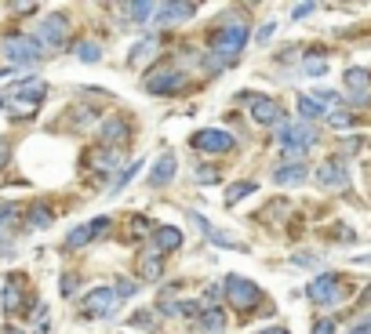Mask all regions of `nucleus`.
<instances>
[{"label":"nucleus","instance_id":"obj_23","mask_svg":"<svg viewBox=\"0 0 371 334\" xmlns=\"http://www.w3.org/2000/svg\"><path fill=\"white\" fill-rule=\"evenodd\" d=\"M22 309V294H19V276H11V284L4 291V313H19Z\"/></svg>","mask_w":371,"mask_h":334},{"label":"nucleus","instance_id":"obj_31","mask_svg":"<svg viewBox=\"0 0 371 334\" xmlns=\"http://www.w3.org/2000/svg\"><path fill=\"white\" fill-rule=\"evenodd\" d=\"M324 69H328V58H306L302 62V73L306 76H321Z\"/></svg>","mask_w":371,"mask_h":334},{"label":"nucleus","instance_id":"obj_27","mask_svg":"<svg viewBox=\"0 0 371 334\" xmlns=\"http://www.w3.org/2000/svg\"><path fill=\"white\" fill-rule=\"evenodd\" d=\"M160 273H164V265H160V254H146V262H142V276L146 280H160Z\"/></svg>","mask_w":371,"mask_h":334},{"label":"nucleus","instance_id":"obj_30","mask_svg":"<svg viewBox=\"0 0 371 334\" xmlns=\"http://www.w3.org/2000/svg\"><path fill=\"white\" fill-rule=\"evenodd\" d=\"M310 98H317V102H324V109H328V106L335 109L339 102H342V98H339V91H328V87H317V91H313Z\"/></svg>","mask_w":371,"mask_h":334},{"label":"nucleus","instance_id":"obj_10","mask_svg":"<svg viewBox=\"0 0 371 334\" xmlns=\"http://www.w3.org/2000/svg\"><path fill=\"white\" fill-rule=\"evenodd\" d=\"M182 84H186V76L178 73V69H160V73H153L149 80H146V91L149 95H171Z\"/></svg>","mask_w":371,"mask_h":334},{"label":"nucleus","instance_id":"obj_24","mask_svg":"<svg viewBox=\"0 0 371 334\" xmlns=\"http://www.w3.org/2000/svg\"><path fill=\"white\" fill-rule=\"evenodd\" d=\"M127 15H131L135 22H149L153 15H157V4H149V0H142V4H127Z\"/></svg>","mask_w":371,"mask_h":334},{"label":"nucleus","instance_id":"obj_33","mask_svg":"<svg viewBox=\"0 0 371 334\" xmlns=\"http://www.w3.org/2000/svg\"><path fill=\"white\" fill-rule=\"evenodd\" d=\"M138 167H142V164H127L124 167V171H120V178H117V182H113V192H120L127 182H131V178H135V171H138Z\"/></svg>","mask_w":371,"mask_h":334},{"label":"nucleus","instance_id":"obj_3","mask_svg":"<svg viewBox=\"0 0 371 334\" xmlns=\"http://www.w3.org/2000/svg\"><path fill=\"white\" fill-rule=\"evenodd\" d=\"M222 291H226L229 305H233V309H240V313H251L255 305H259V298H262V291L255 287L248 276H240V273H229V276L222 280Z\"/></svg>","mask_w":371,"mask_h":334},{"label":"nucleus","instance_id":"obj_32","mask_svg":"<svg viewBox=\"0 0 371 334\" xmlns=\"http://www.w3.org/2000/svg\"><path fill=\"white\" fill-rule=\"evenodd\" d=\"M208 240H211V243H219V247H240V243H237L233 236H229V233H222V229H215V225H211Z\"/></svg>","mask_w":371,"mask_h":334},{"label":"nucleus","instance_id":"obj_48","mask_svg":"<svg viewBox=\"0 0 371 334\" xmlns=\"http://www.w3.org/2000/svg\"><path fill=\"white\" fill-rule=\"evenodd\" d=\"M0 334H25V331H19V327H4V331H0Z\"/></svg>","mask_w":371,"mask_h":334},{"label":"nucleus","instance_id":"obj_34","mask_svg":"<svg viewBox=\"0 0 371 334\" xmlns=\"http://www.w3.org/2000/svg\"><path fill=\"white\" fill-rule=\"evenodd\" d=\"M131 324H135V327H142V331H153V327H157V316H153V313H135V316H131Z\"/></svg>","mask_w":371,"mask_h":334},{"label":"nucleus","instance_id":"obj_36","mask_svg":"<svg viewBox=\"0 0 371 334\" xmlns=\"http://www.w3.org/2000/svg\"><path fill=\"white\" fill-rule=\"evenodd\" d=\"M226 66H229V62L219 58V55H208V58H204V69H208V73H219V69H226Z\"/></svg>","mask_w":371,"mask_h":334},{"label":"nucleus","instance_id":"obj_35","mask_svg":"<svg viewBox=\"0 0 371 334\" xmlns=\"http://www.w3.org/2000/svg\"><path fill=\"white\" fill-rule=\"evenodd\" d=\"M328 120H331V127H353V117L350 113H339V109H331Z\"/></svg>","mask_w":371,"mask_h":334},{"label":"nucleus","instance_id":"obj_17","mask_svg":"<svg viewBox=\"0 0 371 334\" xmlns=\"http://www.w3.org/2000/svg\"><path fill=\"white\" fill-rule=\"evenodd\" d=\"M197 11V4H160L157 8V19L153 22H160V25H171V22H182V19H189Z\"/></svg>","mask_w":371,"mask_h":334},{"label":"nucleus","instance_id":"obj_41","mask_svg":"<svg viewBox=\"0 0 371 334\" xmlns=\"http://www.w3.org/2000/svg\"><path fill=\"white\" fill-rule=\"evenodd\" d=\"M215 178L219 175H215L211 167H197V182H215Z\"/></svg>","mask_w":371,"mask_h":334},{"label":"nucleus","instance_id":"obj_16","mask_svg":"<svg viewBox=\"0 0 371 334\" xmlns=\"http://www.w3.org/2000/svg\"><path fill=\"white\" fill-rule=\"evenodd\" d=\"M175 171H178V160H175V153H164V157L157 160V167L149 171V186H153V189L168 186L171 178H175Z\"/></svg>","mask_w":371,"mask_h":334},{"label":"nucleus","instance_id":"obj_2","mask_svg":"<svg viewBox=\"0 0 371 334\" xmlns=\"http://www.w3.org/2000/svg\"><path fill=\"white\" fill-rule=\"evenodd\" d=\"M277 142H280V149H284L291 160L299 164L302 153L317 142V131H313L310 124H280L277 127Z\"/></svg>","mask_w":371,"mask_h":334},{"label":"nucleus","instance_id":"obj_42","mask_svg":"<svg viewBox=\"0 0 371 334\" xmlns=\"http://www.w3.org/2000/svg\"><path fill=\"white\" fill-rule=\"evenodd\" d=\"M138 291V284H131V280H120V284H117V291H113V294H135Z\"/></svg>","mask_w":371,"mask_h":334},{"label":"nucleus","instance_id":"obj_5","mask_svg":"<svg viewBox=\"0 0 371 334\" xmlns=\"http://www.w3.org/2000/svg\"><path fill=\"white\" fill-rule=\"evenodd\" d=\"M306 294L317 302V305H335L342 302V294H346V287H342V280L335 273H324V276H317L310 280V287H306Z\"/></svg>","mask_w":371,"mask_h":334},{"label":"nucleus","instance_id":"obj_25","mask_svg":"<svg viewBox=\"0 0 371 334\" xmlns=\"http://www.w3.org/2000/svg\"><path fill=\"white\" fill-rule=\"evenodd\" d=\"M153 51H157V41H153V36H146V41H138L135 44V51H131V66H138V62H146Z\"/></svg>","mask_w":371,"mask_h":334},{"label":"nucleus","instance_id":"obj_8","mask_svg":"<svg viewBox=\"0 0 371 334\" xmlns=\"http://www.w3.org/2000/svg\"><path fill=\"white\" fill-rule=\"evenodd\" d=\"M193 149H200V153H229L233 149V135L219 131V127H208V131L193 135Z\"/></svg>","mask_w":371,"mask_h":334},{"label":"nucleus","instance_id":"obj_40","mask_svg":"<svg viewBox=\"0 0 371 334\" xmlns=\"http://www.w3.org/2000/svg\"><path fill=\"white\" fill-rule=\"evenodd\" d=\"M76 291V273H66L62 276V294H73Z\"/></svg>","mask_w":371,"mask_h":334},{"label":"nucleus","instance_id":"obj_22","mask_svg":"<svg viewBox=\"0 0 371 334\" xmlns=\"http://www.w3.org/2000/svg\"><path fill=\"white\" fill-rule=\"evenodd\" d=\"M299 117H306V120H321V117H328V109H324L317 98L299 95Z\"/></svg>","mask_w":371,"mask_h":334},{"label":"nucleus","instance_id":"obj_6","mask_svg":"<svg viewBox=\"0 0 371 334\" xmlns=\"http://www.w3.org/2000/svg\"><path fill=\"white\" fill-rule=\"evenodd\" d=\"M106 229H109V218H106V214H98V218H92L87 225H76V229H73V233L66 236V247H70V251L87 247V243L98 240L102 233H106Z\"/></svg>","mask_w":371,"mask_h":334},{"label":"nucleus","instance_id":"obj_20","mask_svg":"<svg viewBox=\"0 0 371 334\" xmlns=\"http://www.w3.org/2000/svg\"><path fill=\"white\" fill-rule=\"evenodd\" d=\"M222 327H226V313L222 309H204L197 316V331L200 334H222Z\"/></svg>","mask_w":371,"mask_h":334},{"label":"nucleus","instance_id":"obj_12","mask_svg":"<svg viewBox=\"0 0 371 334\" xmlns=\"http://www.w3.org/2000/svg\"><path fill=\"white\" fill-rule=\"evenodd\" d=\"M178 247H182V233H178L175 225L153 229V236H149V251L153 254H168V251H178Z\"/></svg>","mask_w":371,"mask_h":334},{"label":"nucleus","instance_id":"obj_9","mask_svg":"<svg viewBox=\"0 0 371 334\" xmlns=\"http://www.w3.org/2000/svg\"><path fill=\"white\" fill-rule=\"evenodd\" d=\"M113 305H117V294H113V287H95L84 294V313L87 316H109Z\"/></svg>","mask_w":371,"mask_h":334},{"label":"nucleus","instance_id":"obj_18","mask_svg":"<svg viewBox=\"0 0 371 334\" xmlns=\"http://www.w3.org/2000/svg\"><path fill=\"white\" fill-rule=\"evenodd\" d=\"M306 175H310V171H306V164H288V167H277V171H273V182L277 186H302Z\"/></svg>","mask_w":371,"mask_h":334},{"label":"nucleus","instance_id":"obj_26","mask_svg":"<svg viewBox=\"0 0 371 334\" xmlns=\"http://www.w3.org/2000/svg\"><path fill=\"white\" fill-rule=\"evenodd\" d=\"M255 189H259L255 182H233V186H229V192H226V203H237V200H244L248 192H255Z\"/></svg>","mask_w":371,"mask_h":334},{"label":"nucleus","instance_id":"obj_44","mask_svg":"<svg viewBox=\"0 0 371 334\" xmlns=\"http://www.w3.org/2000/svg\"><path fill=\"white\" fill-rule=\"evenodd\" d=\"M0 254H11V236H8V229H0Z\"/></svg>","mask_w":371,"mask_h":334},{"label":"nucleus","instance_id":"obj_38","mask_svg":"<svg viewBox=\"0 0 371 334\" xmlns=\"http://www.w3.org/2000/svg\"><path fill=\"white\" fill-rule=\"evenodd\" d=\"M313 11H317V4H299V8H291V19H306Z\"/></svg>","mask_w":371,"mask_h":334},{"label":"nucleus","instance_id":"obj_29","mask_svg":"<svg viewBox=\"0 0 371 334\" xmlns=\"http://www.w3.org/2000/svg\"><path fill=\"white\" fill-rule=\"evenodd\" d=\"M76 58H81V62H98L102 51H98V44L87 41V44H76Z\"/></svg>","mask_w":371,"mask_h":334},{"label":"nucleus","instance_id":"obj_21","mask_svg":"<svg viewBox=\"0 0 371 334\" xmlns=\"http://www.w3.org/2000/svg\"><path fill=\"white\" fill-rule=\"evenodd\" d=\"M92 167H95V171H117V167H120L117 149H106V146L95 149V153H92Z\"/></svg>","mask_w":371,"mask_h":334},{"label":"nucleus","instance_id":"obj_15","mask_svg":"<svg viewBox=\"0 0 371 334\" xmlns=\"http://www.w3.org/2000/svg\"><path fill=\"white\" fill-rule=\"evenodd\" d=\"M44 95H47V84L41 80V76H30V80H22V84L15 87V98L25 102V109L36 106V102H44Z\"/></svg>","mask_w":371,"mask_h":334},{"label":"nucleus","instance_id":"obj_28","mask_svg":"<svg viewBox=\"0 0 371 334\" xmlns=\"http://www.w3.org/2000/svg\"><path fill=\"white\" fill-rule=\"evenodd\" d=\"M30 222H33L36 229H44V225L55 222V214H51V208H44V203H36V208L30 211Z\"/></svg>","mask_w":371,"mask_h":334},{"label":"nucleus","instance_id":"obj_13","mask_svg":"<svg viewBox=\"0 0 371 334\" xmlns=\"http://www.w3.org/2000/svg\"><path fill=\"white\" fill-rule=\"evenodd\" d=\"M251 117H255V124H262V127H273V124L280 127V124H284V109H280L273 98H255Z\"/></svg>","mask_w":371,"mask_h":334},{"label":"nucleus","instance_id":"obj_45","mask_svg":"<svg viewBox=\"0 0 371 334\" xmlns=\"http://www.w3.org/2000/svg\"><path fill=\"white\" fill-rule=\"evenodd\" d=\"M8 157H11V146H8V138H0V167L8 164Z\"/></svg>","mask_w":371,"mask_h":334},{"label":"nucleus","instance_id":"obj_11","mask_svg":"<svg viewBox=\"0 0 371 334\" xmlns=\"http://www.w3.org/2000/svg\"><path fill=\"white\" fill-rule=\"evenodd\" d=\"M317 182H321L324 189H346L350 186V171L342 160H328L321 164V171H317Z\"/></svg>","mask_w":371,"mask_h":334},{"label":"nucleus","instance_id":"obj_50","mask_svg":"<svg viewBox=\"0 0 371 334\" xmlns=\"http://www.w3.org/2000/svg\"><path fill=\"white\" fill-rule=\"evenodd\" d=\"M0 106H4V98H0Z\"/></svg>","mask_w":371,"mask_h":334},{"label":"nucleus","instance_id":"obj_43","mask_svg":"<svg viewBox=\"0 0 371 334\" xmlns=\"http://www.w3.org/2000/svg\"><path fill=\"white\" fill-rule=\"evenodd\" d=\"M273 30H277V25H273V22H266L262 30H259V44H266V41H270V36H273Z\"/></svg>","mask_w":371,"mask_h":334},{"label":"nucleus","instance_id":"obj_14","mask_svg":"<svg viewBox=\"0 0 371 334\" xmlns=\"http://www.w3.org/2000/svg\"><path fill=\"white\" fill-rule=\"evenodd\" d=\"M36 41L47 44V47H59L62 41H66V15H51V19H44L41 36H36Z\"/></svg>","mask_w":371,"mask_h":334},{"label":"nucleus","instance_id":"obj_4","mask_svg":"<svg viewBox=\"0 0 371 334\" xmlns=\"http://www.w3.org/2000/svg\"><path fill=\"white\" fill-rule=\"evenodd\" d=\"M4 55L15 62V66H25V62H36V58H41L44 47H41V41H36V36L15 33V36H8V41H4Z\"/></svg>","mask_w":371,"mask_h":334},{"label":"nucleus","instance_id":"obj_7","mask_svg":"<svg viewBox=\"0 0 371 334\" xmlns=\"http://www.w3.org/2000/svg\"><path fill=\"white\" fill-rule=\"evenodd\" d=\"M346 91L353 106H371V73L368 69H346Z\"/></svg>","mask_w":371,"mask_h":334},{"label":"nucleus","instance_id":"obj_19","mask_svg":"<svg viewBox=\"0 0 371 334\" xmlns=\"http://www.w3.org/2000/svg\"><path fill=\"white\" fill-rule=\"evenodd\" d=\"M102 142H106V149H109V146H124V142H127V124H124L120 117L106 120V124H102Z\"/></svg>","mask_w":371,"mask_h":334},{"label":"nucleus","instance_id":"obj_46","mask_svg":"<svg viewBox=\"0 0 371 334\" xmlns=\"http://www.w3.org/2000/svg\"><path fill=\"white\" fill-rule=\"evenodd\" d=\"M350 334H371V320H368V324H357Z\"/></svg>","mask_w":371,"mask_h":334},{"label":"nucleus","instance_id":"obj_49","mask_svg":"<svg viewBox=\"0 0 371 334\" xmlns=\"http://www.w3.org/2000/svg\"><path fill=\"white\" fill-rule=\"evenodd\" d=\"M262 334H288V331H280V327H273V331H262Z\"/></svg>","mask_w":371,"mask_h":334},{"label":"nucleus","instance_id":"obj_1","mask_svg":"<svg viewBox=\"0 0 371 334\" xmlns=\"http://www.w3.org/2000/svg\"><path fill=\"white\" fill-rule=\"evenodd\" d=\"M244 44H248V25L240 22V19H233V22H226L222 30L211 36V55L233 62L240 51H244Z\"/></svg>","mask_w":371,"mask_h":334},{"label":"nucleus","instance_id":"obj_47","mask_svg":"<svg viewBox=\"0 0 371 334\" xmlns=\"http://www.w3.org/2000/svg\"><path fill=\"white\" fill-rule=\"evenodd\" d=\"M368 302H371V287H368V291L361 294V305H368Z\"/></svg>","mask_w":371,"mask_h":334},{"label":"nucleus","instance_id":"obj_39","mask_svg":"<svg viewBox=\"0 0 371 334\" xmlns=\"http://www.w3.org/2000/svg\"><path fill=\"white\" fill-rule=\"evenodd\" d=\"M313 334H335V324H331V320H317Z\"/></svg>","mask_w":371,"mask_h":334},{"label":"nucleus","instance_id":"obj_37","mask_svg":"<svg viewBox=\"0 0 371 334\" xmlns=\"http://www.w3.org/2000/svg\"><path fill=\"white\" fill-rule=\"evenodd\" d=\"M178 313H186V316H200V313H204V305H200V302H186V305H178Z\"/></svg>","mask_w":371,"mask_h":334}]
</instances>
